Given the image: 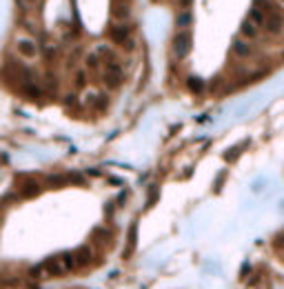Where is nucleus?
Returning a JSON list of instances; mask_svg holds the SVG:
<instances>
[{"label":"nucleus","mask_w":284,"mask_h":289,"mask_svg":"<svg viewBox=\"0 0 284 289\" xmlns=\"http://www.w3.org/2000/svg\"><path fill=\"white\" fill-rule=\"evenodd\" d=\"M44 269V276H53V278H58V276H65L69 274L67 267H65V260H63V254H56V256H49L44 263H40Z\"/></svg>","instance_id":"nucleus-1"},{"label":"nucleus","mask_w":284,"mask_h":289,"mask_svg":"<svg viewBox=\"0 0 284 289\" xmlns=\"http://www.w3.org/2000/svg\"><path fill=\"white\" fill-rule=\"evenodd\" d=\"M109 36H111V40H113V43L125 45L127 49L133 47L131 31H129V27H127V24H111V27H109Z\"/></svg>","instance_id":"nucleus-2"},{"label":"nucleus","mask_w":284,"mask_h":289,"mask_svg":"<svg viewBox=\"0 0 284 289\" xmlns=\"http://www.w3.org/2000/svg\"><path fill=\"white\" fill-rule=\"evenodd\" d=\"M174 51L178 58H187L189 51H191V34H189L187 29L184 31H180V34H175L174 38Z\"/></svg>","instance_id":"nucleus-3"},{"label":"nucleus","mask_w":284,"mask_h":289,"mask_svg":"<svg viewBox=\"0 0 284 289\" xmlns=\"http://www.w3.org/2000/svg\"><path fill=\"white\" fill-rule=\"evenodd\" d=\"M105 85L109 87V89H118V85L122 82V67L118 63H111L105 67Z\"/></svg>","instance_id":"nucleus-4"},{"label":"nucleus","mask_w":284,"mask_h":289,"mask_svg":"<svg viewBox=\"0 0 284 289\" xmlns=\"http://www.w3.org/2000/svg\"><path fill=\"white\" fill-rule=\"evenodd\" d=\"M73 258H76V267H78V269H82V267H89V265H91V260H93L91 247H89V245L78 247V249L73 251Z\"/></svg>","instance_id":"nucleus-5"},{"label":"nucleus","mask_w":284,"mask_h":289,"mask_svg":"<svg viewBox=\"0 0 284 289\" xmlns=\"http://www.w3.org/2000/svg\"><path fill=\"white\" fill-rule=\"evenodd\" d=\"M231 53L236 58L246 60V58H253V47H251L244 38H236V40H233V45H231Z\"/></svg>","instance_id":"nucleus-6"},{"label":"nucleus","mask_w":284,"mask_h":289,"mask_svg":"<svg viewBox=\"0 0 284 289\" xmlns=\"http://www.w3.org/2000/svg\"><path fill=\"white\" fill-rule=\"evenodd\" d=\"M135 245H138V222H131L129 227V236H127V249L122 251V258H131L135 251Z\"/></svg>","instance_id":"nucleus-7"},{"label":"nucleus","mask_w":284,"mask_h":289,"mask_svg":"<svg viewBox=\"0 0 284 289\" xmlns=\"http://www.w3.org/2000/svg\"><path fill=\"white\" fill-rule=\"evenodd\" d=\"M16 49H18V53L20 56H24V58H34L36 53H38L36 43L34 40H29V38H20L18 43H16Z\"/></svg>","instance_id":"nucleus-8"},{"label":"nucleus","mask_w":284,"mask_h":289,"mask_svg":"<svg viewBox=\"0 0 284 289\" xmlns=\"http://www.w3.org/2000/svg\"><path fill=\"white\" fill-rule=\"evenodd\" d=\"M282 27H284V18H280V16H271V14H266L262 29H266L269 34H280V29H282Z\"/></svg>","instance_id":"nucleus-9"},{"label":"nucleus","mask_w":284,"mask_h":289,"mask_svg":"<svg viewBox=\"0 0 284 289\" xmlns=\"http://www.w3.org/2000/svg\"><path fill=\"white\" fill-rule=\"evenodd\" d=\"M40 192H43V187H40V185L36 183L34 178H29V180H24V183H22V189H20V196H22V198H36Z\"/></svg>","instance_id":"nucleus-10"},{"label":"nucleus","mask_w":284,"mask_h":289,"mask_svg":"<svg viewBox=\"0 0 284 289\" xmlns=\"http://www.w3.org/2000/svg\"><path fill=\"white\" fill-rule=\"evenodd\" d=\"M240 34H242V38H246V40H255L258 38V24L255 23H251L249 18L246 20H242V24H240Z\"/></svg>","instance_id":"nucleus-11"},{"label":"nucleus","mask_w":284,"mask_h":289,"mask_svg":"<svg viewBox=\"0 0 284 289\" xmlns=\"http://www.w3.org/2000/svg\"><path fill=\"white\" fill-rule=\"evenodd\" d=\"M264 18H266V11L262 9V7L253 5L249 9V20H251V23H255L258 27H262V24H264Z\"/></svg>","instance_id":"nucleus-12"},{"label":"nucleus","mask_w":284,"mask_h":289,"mask_svg":"<svg viewBox=\"0 0 284 289\" xmlns=\"http://www.w3.org/2000/svg\"><path fill=\"white\" fill-rule=\"evenodd\" d=\"M113 16H116L118 20H125L127 16H129V5H127L125 0H118V2H113Z\"/></svg>","instance_id":"nucleus-13"},{"label":"nucleus","mask_w":284,"mask_h":289,"mask_svg":"<svg viewBox=\"0 0 284 289\" xmlns=\"http://www.w3.org/2000/svg\"><path fill=\"white\" fill-rule=\"evenodd\" d=\"M246 147H249V140H244V143L236 144V147H233V149H229V151H226V154H224V160H226V163H231V160H236L238 156H240L242 151L246 149Z\"/></svg>","instance_id":"nucleus-14"},{"label":"nucleus","mask_w":284,"mask_h":289,"mask_svg":"<svg viewBox=\"0 0 284 289\" xmlns=\"http://www.w3.org/2000/svg\"><path fill=\"white\" fill-rule=\"evenodd\" d=\"M191 23H193V18H191V14H189V11H182V14L175 18V27L182 29V31H184V29H187Z\"/></svg>","instance_id":"nucleus-15"},{"label":"nucleus","mask_w":284,"mask_h":289,"mask_svg":"<svg viewBox=\"0 0 284 289\" xmlns=\"http://www.w3.org/2000/svg\"><path fill=\"white\" fill-rule=\"evenodd\" d=\"M22 87H24L22 89L24 96H29V98H38L40 96V89L34 85V82H22Z\"/></svg>","instance_id":"nucleus-16"},{"label":"nucleus","mask_w":284,"mask_h":289,"mask_svg":"<svg viewBox=\"0 0 284 289\" xmlns=\"http://www.w3.org/2000/svg\"><path fill=\"white\" fill-rule=\"evenodd\" d=\"M69 178H65V176H58V173H53V176H49L47 178V185L49 187H63V185H67Z\"/></svg>","instance_id":"nucleus-17"},{"label":"nucleus","mask_w":284,"mask_h":289,"mask_svg":"<svg viewBox=\"0 0 284 289\" xmlns=\"http://www.w3.org/2000/svg\"><path fill=\"white\" fill-rule=\"evenodd\" d=\"M187 85H189V89H191L193 94H200V92L204 89V82L200 80V78H193V76L187 80Z\"/></svg>","instance_id":"nucleus-18"},{"label":"nucleus","mask_w":284,"mask_h":289,"mask_svg":"<svg viewBox=\"0 0 284 289\" xmlns=\"http://www.w3.org/2000/svg\"><path fill=\"white\" fill-rule=\"evenodd\" d=\"M158 198H160V189L158 187H151L149 189V200H147V209H151L158 202Z\"/></svg>","instance_id":"nucleus-19"},{"label":"nucleus","mask_w":284,"mask_h":289,"mask_svg":"<svg viewBox=\"0 0 284 289\" xmlns=\"http://www.w3.org/2000/svg\"><path fill=\"white\" fill-rule=\"evenodd\" d=\"M224 183H226V171H220L218 173V178H216V185H213V192L220 193L222 187H224Z\"/></svg>","instance_id":"nucleus-20"},{"label":"nucleus","mask_w":284,"mask_h":289,"mask_svg":"<svg viewBox=\"0 0 284 289\" xmlns=\"http://www.w3.org/2000/svg\"><path fill=\"white\" fill-rule=\"evenodd\" d=\"M98 63H100V56H98V53H89V56H87V67L96 69Z\"/></svg>","instance_id":"nucleus-21"},{"label":"nucleus","mask_w":284,"mask_h":289,"mask_svg":"<svg viewBox=\"0 0 284 289\" xmlns=\"http://www.w3.org/2000/svg\"><path fill=\"white\" fill-rule=\"evenodd\" d=\"M85 80H87V78H85V72H78L76 73V85L82 87V85H85Z\"/></svg>","instance_id":"nucleus-22"},{"label":"nucleus","mask_w":284,"mask_h":289,"mask_svg":"<svg viewBox=\"0 0 284 289\" xmlns=\"http://www.w3.org/2000/svg\"><path fill=\"white\" fill-rule=\"evenodd\" d=\"M178 5H180V7H182V9H184V11H189V7H191V5H193V0H178Z\"/></svg>","instance_id":"nucleus-23"},{"label":"nucleus","mask_w":284,"mask_h":289,"mask_svg":"<svg viewBox=\"0 0 284 289\" xmlns=\"http://www.w3.org/2000/svg\"><path fill=\"white\" fill-rule=\"evenodd\" d=\"M282 2H284V0H282Z\"/></svg>","instance_id":"nucleus-24"}]
</instances>
